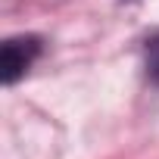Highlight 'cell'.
Instances as JSON below:
<instances>
[{
    "mask_svg": "<svg viewBox=\"0 0 159 159\" xmlns=\"http://www.w3.org/2000/svg\"><path fill=\"white\" fill-rule=\"evenodd\" d=\"M41 53V41L34 34H22V38H10L0 47V69H3V84H16L19 78L28 72V66L38 59Z\"/></svg>",
    "mask_w": 159,
    "mask_h": 159,
    "instance_id": "6da1fadb",
    "label": "cell"
},
{
    "mask_svg": "<svg viewBox=\"0 0 159 159\" xmlns=\"http://www.w3.org/2000/svg\"><path fill=\"white\" fill-rule=\"evenodd\" d=\"M143 56H147V75H150L153 81L159 84V34H153V38L147 41Z\"/></svg>",
    "mask_w": 159,
    "mask_h": 159,
    "instance_id": "7a4b0ae2",
    "label": "cell"
}]
</instances>
